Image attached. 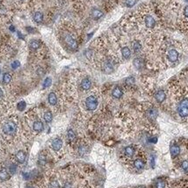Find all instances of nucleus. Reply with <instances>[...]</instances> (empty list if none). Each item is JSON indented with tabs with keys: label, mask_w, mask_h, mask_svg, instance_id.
Returning <instances> with one entry per match:
<instances>
[{
	"label": "nucleus",
	"mask_w": 188,
	"mask_h": 188,
	"mask_svg": "<svg viewBox=\"0 0 188 188\" xmlns=\"http://www.w3.org/2000/svg\"><path fill=\"white\" fill-rule=\"evenodd\" d=\"M177 112L181 118L188 117V98H183L178 105Z\"/></svg>",
	"instance_id": "obj_1"
},
{
	"label": "nucleus",
	"mask_w": 188,
	"mask_h": 188,
	"mask_svg": "<svg viewBox=\"0 0 188 188\" xmlns=\"http://www.w3.org/2000/svg\"><path fill=\"white\" fill-rule=\"evenodd\" d=\"M3 132L7 135H12L17 132V124L14 121H7L3 126Z\"/></svg>",
	"instance_id": "obj_2"
},
{
	"label": "nucleus",
	"mask_w": 188,
	"mask_h": 188,
	"mask_svg": "<svg viewBox=\"0 0 188 188\" xmlns=\"http://www.w3.org/2000/svg\"><path fill=\"white\" fill-rule=\"evenodd\" d=\"M98 105V98L95 96L91 95V96L86 98V99H85V106H86V108H87V110L94 111V110L97 109Z\"/></svg>",
	"instance_id": "obj_3"
},
{
	"label": "nucleus",
	"mask_w": 188,
	"mask_h": 188,
	"mask_svg": "<svg viewBox=\"0 0 188 188\" xmlns=\"http://www.w3.org/2000/svg\"><path fill=\"white\" fill-rule=\"evenodd\" d=\"M64 41L66 42V44L68 45V47L69 49H71L72 50H77V48H78V44L77 40L72 37L71 35L69 34H66L64 36Z\"/></svg>",
	"instance_id": "obj_4"
},
{
	"label": "nucleus",
	"mask_w": 188,
	"mask_h": 188,
	"mask_svg": "<svg viewBox=\"0 0 188 188\" xmlns=\"http://www.w3.org/2000/svg\"><path fill=\"white\" fill-rule=\"evenodd\" d=\"M167 59L170 63H176L179 60V52L176 49H170L167 53Z\"/></svg>",
	"instance_id": "obj_5"
},
{
	"label": "nucleus",
	"mask_w": 188,
	"mask_h": 188,
	"mask_svg": "<svg viewBox=\"0 0 188 188\" xmlns=\"http://www.w3.org/2000/svg\"><path fill=\"white\" fill-rule=\"evenodd\" d=\"M63 147V140L61 138H55L51 142V148L55 151H59Z\"/></svg>",
	"instance_id": "obj_6"
},
{
	"label": "nucleus",
	"mask_w": 188,
	"mask_h": 188,
	"mask_svg": "<svg viewBox=\"0 0 188 188\" xmlns=\"http://www.w3.org/2000/svg\"><path fill=\"white\" fill-rule=\"evenodd\" d=\"M102 69H103V72L106 74H111L113 72L114 70V67H113V64L112 62L110 61H106L103 64V67H102Z\"/></svg>",
	"instance_id": "obj_7"
},
{
	"label": "nucleus",
	"mask_w": 188,
	"mask_h": 188,
	"mask_svg": "<svg viewBox=\"0 0 188 188\" xmlns=\"http://www.w3.org/2000/svg\"><path fill=\"white\" fill-rule=\"evenodd\" d=\"M133 65L136 69H142L145 66V63H144V60L141 57H136V58L134 59L133 61Z\"/></svg>",
	"instance_id": "obj_8"
},
{
	"label": "nucleus",
	"mask_w": 188,
	"mask_h": 188,
	"mask_svg": "<svg viewBox=\"0 0 188 188\" xmlns=\"http://www.w3.org/2000/svg\"><path fill=\"white\" fill-rule=\"evenodd\" d=\"M155 98L157 103H163L166 98V94L163 90H159L155 93Z\"/></svg>",
	"instance_id": "obj_9"
},
{
	"label": "nucleus",
	"mask_w": 188,
	"mask_h": 188,
	"mask_svg": "<svg viewBox=\"0 0 188 188\" xmlns=\"http://www.w3.org/2000/svg\"><path fill=\"white\" fill-rule=\"evenodd\" d=\"M170 152L171 157L175 158L180 154V147L178 145V144H172L170 148Z\"/></svg>",
	"instance_id": "obj_10"
},
{
	"label": "nucleus",
	"mask_w": 188,
	"mask_h": 188,
	"mask_svg": "<svg viewBox=\"0 0 188 188\" xmlns=\"http://www.w3.org/2000/svg\"><path fill=\"white\" fill-rule=\"evenodd\" d=\"M15 157H16V160L19 164H24L26 160V154L25 151L20 150L16 153Z\"/></svg>",
	"instance_id": "obj_11"
},
{
	"label": "nucleus",
	"mask_w": 188,
	"mask_h": 188,
	"mask_svg": "<svg viewBox=\"0 0 188 188\" xmlns=\"http://www.w3.org/2000/svg\"><path fill=\"white\" fill-rule=\"evenodd\" d=\"M81 87L84 91H88L91 89L92 87V81L88 78V77H85L82 80L81 82Z\"/></svg>",
	"instance_id": "obj_12"
},
{
	"label": "nucleus",
	"mask_w": 188,
	"mask_h": 188,
	"mask_svg": "<svg viewBox=\"0 0 188 188\" xmlns=\"http://www.w3.org/2000/svg\"><path fill=\"white\" fill-rule=\"evenodd\" d=\"M112 96L114 98H121L123 96V91L119 86H115L112 92Z\"/></svg>",
	"instance_id": "obj_13"
},
{
	"label": "nucleus",
	"mask_w": 188,
	"mask_h": 188,
	"mask_svg": "<svg viewBox=\"0 0 188 188\" xmlns=\"http://www.w3.org/2000/svg\"><path fill=\"white\" fill-rule=\"evenodd\" d=\"M145 25H146L147 28H154L155 26H156L155 19L152 16H150V15L146 16L145 17Z\"/></svg>",
	"instance_id": "obj_14"
},
{
	"label": "nucleus",
	"mask_w": 188,
	"mask_h": 188,
	"mask_svg": "<svg viewBox=\"0 0 188 188\" xmlns=\"http://www.w3.org/2000/svg\"><path fill=\"white\" fill-rule=\"evenodd\" d=\"M33 129H34V131L40 133V132L43 131V129H44V124H43L40 121H36L33 124Z\"/></svg>",
	"instance_id": "obj_15"
},
{
	"label": "nucleus",
	"mask_w": 188,
	"mask_h": 188,
	"mask_svg": "<svg viewBox=\"0 0 188 188\" xmlns=\"http://www.w3.org/2000/svg\"><path fill=\"white\" fill-rule=\"evenodd\" d=\"M103 15H104V13L101 11L100 10H98V9L94 8L92 11V16L93 20H98L101 19V18L103 17Z\"/></svg>",
	"instance_id": "obj_16"
},
{
	"label": "nucleus",
	"mask_w": 188,
	"mask_h": 188,
	"mask_svg": "<svg viewBox=\"0 0 188 188\" xmlns=\"http://www.w3.org/2000/svg\"><path fill=\"white\" fill-rule=\"evenodd\" d=\"M9 179H10L9 171L5 168L0 169V180H1V181H6Z\"/></svg>",
	"instance_id": "obj_17"
},
{
	"label": "nucleus",
	"mask_w": 188,
	"mask_h": 188,
	"mask_svg": "<svg viewBox=\"0 0 188 188\" xmlns=\"http://www.w3.org/2000/svg\"><path fill=\"white\" fill-rule=\"evenodd\" d=\"M121 55L124 59L128 60L130 58V56H131V50H130L128 47H123L121 49Z\"/></svg>",
	"instance_id": "obj_18"
},
{
	"label": "nucleus",
	"mask_w": 188,
	"mask_h": 188,
	"mask_svg": "<svg viewBox=\"0 0 188 188\" xmlns=\"http://www.w3.org/2000/svg\"><path fill=\"white\" fill-rule=\"evenodd\" d=\"M134 166L137 170H142L144 168V166H145V163H144V161L142 160V159L136 158L135 160L134 161Z\"/></svg>",
	"instance_id": "obj_19"
},
{
	"label": "nucleus",
	"mask_w": 188,
	"mask_h": 188,
	"mask_svg": "<svg viewBox=\"0 0 188 188\" xmlns=\"http://www.w3.org/2000/svg\"><path fill=\"white\" fill-rule=\"evenodd\" d=\"M48 100H49V103L51 106H55L56 103H57V97H56V94H55V92H50V93L49 94Z\"/></svg>",
	"instance_id": "obj_20"
},
{
	"label": "nucleus",
	"mask_w": 188,
	"mask_h": 188,
	"mask_svg": "<svg viewBox=\"0 0 188 188\" xmlns=\"http://www.w3.org/2000/svg\"><path fill=\"white\" fill-rule=\"evenodd\" d=\"M135 150L134 147H132V146H127L124 149V154L128 157H132L135 155Z\"/></svg>",
	"instance_id": "obj_21"
},
{
	"label": "nucleus",
	"mask_w": 188,
	"mask_h": 188,
	"mask_svg": "<svg viewBox=\"0 0 188 188\" xmlns=\"http://www.w3.org/2000/svg\"><path fill=\"white\" fill-rule=\"evenodd\" d=\"M34 20L36 23H39V24L41 23L43 21V14L40 11H36L34 14Z\"/></svg>",
	"instance_id": "obj_22"
},
{
	"label": "nucleus",
	"mask_w": 188,
	"mask_h": 188,
	"mask_svg": "<svg viewBox=\"0 0 188 188\" xmlns=\"http://www.w3.org/2000/svg\"><path fill=\"white\" fill-rule=\"evenodd\" d=\"M43 119L47 123H50L53 121V114L50 111H47L44 115H43Z\"/></svg>",
	"instance_id": "obj_23"
},
{
	"label": "nucleus",
	"mask_w": 188,
	"mask_h": 188,
	"mask_svg": "<svg viewBox=\"0 0 188 188\" xmlns=\"http://www.w3.org/2000/svg\"><path fill=\"white\" fill-rule=\"evenodd\" d=\"M132 49L134 50V52L135 54L139 53L141 50H142V45H141V43L139 41H134L132 43Z\"/></svg>",
	"instance_id": "obj_24"
},
{
	"label": "nucleus",
	"mask_w": 188,
	"mask_h": 188,
	"mask_svg": "<svg viewBox=\"0 0 188 188\" xmlns=\"http://www.w3.org/2000/svg\"><path fill=\"white\" fill-rule=\"evenodd\" d=\"M40 47V42L38 40H33L30 42V49L33 50H36Z\"/></svg>",
	"instance_id": "obj_25"
},
{
	"label": "nucleus",
	"mask_w": 188,
	"mask_h": 188,
	"mask_svg": "<svg viewBox=\"0 0 188 188\" xmlns=\"http://www.w3.org/2000/svg\"><path fill=\"white\" fill-rule=\"evenodd\" d=\"M67 138L70 142H73L76 139V134L72 129H69L67 131Z\"/></svg>",
	"instance_id": "obj_26"
},
{
	"label": "nucleus",
	"mask_w": 188,
	"mask_h": 188,
	"mask_svg": "<svg viewBox=\"0 0 188 188\" xmlns=\"http://www.w3.org/2000/svg\"><path fill=\"white\" fill-rule=\"evenodd\" d=\"M52 84V78L51 77H46L44 82L42 84V88L43 89H47L49 87H50Z\"/></svg>",
	"instance_id": "obj_27"
},
{
	"label": "nucleus",
	"mask_w": 188,
	"mask_h": 188,
	"mask_svg": "<svg viewBox=\"0 0 188 188\" xmlns=\"http://www.w3.org/2000/svg\"><path fill=\"white\" fill-rule=\"evenodd\" d=\"M155 188H165V181L163 179H158L155 183Z\"/></svg>",
	"instance_id": "obj_28"
},
{
	"label": "nucleus",
	"mask_w": 188,
	"mask_h": 188,
	"mask_svg": "<svg viewBox=\"0 0 188 188\" xmlns=\"http://www.w3.org/2000/svg\"><path fill=\"white\" fill-rule=\"evenodd\" d=\"M26 103L25 102L24 100L20 101V102L17 104V109H18L19 111H20V112L24 111V110L26 109Z\"/></svg>",
	"instance_id": "obj_29"
},
{
	"label": "nucleus",
	"mask_w": 188,
	"mask_h": 188,
	"mask_svg": "<svg viewBox=\"0 0 188 188\" xmlns=\"http://www.w3.org/2000/svg\"><path fill=\"white\" fill-rule=\"evenodd\" d=\"M11 81V74L10 73H5L4 75H3V82H4V84H9L10 82Z\"/></svg>",
	"instance_id": "obj_30"
},
{
	"label": "nucleus",
	"mask_w": 188,
	"mask_h": 188,
	"mask_svg": "<svg viewBox=\"0 0 188 188\" xmlns=\"http://www.w3.org/2000/svg\"><path fill=\"white\" fill-rule=\"evenodd\" d=\"M138 2V0H125V5L127 7H133L134 5H136V3Z\"/></svg>",
	"instance_id": "obj_31"
},
{
	"label": "nucleus",
	"mask_w": 188,
	"mask_h": 188,
	"mask_svg": "<svg viewBox=\"0 0 188 188\" xmlns=\"http://www.w3.org/2000/svg\"><path fill=\"white\" fill-rule=\"evenodd\" d=\"M181 169L186 174H188V160H184L181 163Z\"/></svg>",
	"instance_id": "obj_32"
},
{
	"label": "nucleus",
	"mask_w": 188,
	"mask_h": 188,
	"mask_svg": "<svg viewBox=\"0 0 188 188\" xmlns=\"http://www.w3.org/2000/svg\"><path fill=\"white\" fill-rule=\"evenodd\" d=\"M148 115H149V117L150 118H152V119H155L156 116H157V112L156 109L152 108V109H150L148 111Z\"/></svg>",
	"instance_id": "obj_33"
},
{
	"label": "nucleus",
	"mask_w": 188,
	"mask_h": 188,
	"mask_svg": "<svg viewBox=\"0 0 188 188\" xmlns=\"http://www.w3.org/2000/svg\"><path fill=\"white\" fill-rule=\"evenodd\" d=\"M135 79L134 77H127L126 80H125V83H126V84H127V85H132V84H135Z\"/></svg>",
	"instance_id": "obj_34"
},
{
	"label": "nucleus",
	"mask_w": 188,
	"mask_h": 188,
	"mask_svg": "<svg viewBox=\"0 0 188 188\" xmlns=\"http://www.w3.org/2000/svg\"><path fill=\"white\" fill-rule=\"evenodd\" d=\"M50 187L51 188H60V184L57 180H52L50 182Z\"/></svg>",
	"instance_id": "obj_35"
},
{
	"label": "nucleus",
	"mask_w": 188,
	"mask_h": 188,
	"mask_svg": "<svg viewBox=\"0 0 188 188\" xmlns=\"http://www.w3.org/2000/svg\"><path fill=\"white\" fill-rule=\"evenodd\" d=\"M11 68H12L13 69H16L20 68V63L19 61H14V62L11 64Z\"/></svg>",
	"instance_id": "obj_36"
},
{
	"label": "nucleus",
	"mask_w": 188,
	"mask_h": 188,
	"mask_svg": "<svg viewBox=\"0 0 188 188\" xmlns=\"http://www.w3.org/2000/svg\"><path fill=\"white\" fill-rule=\"evenodd\" d=\"M9 170H10V172L11 173V174H14V173H15L16 170H17V166L15 164H11L9 167Z\"/></svg>",
	"instance_id": "obj_37"
},
{
	"label": "nucleus",
	"mask_w": 188,
	"mask_h": 188,
	"mask_svg": "<svg viewBox=\"0 0 188 188\" xmlns=\"http://www.w3.org/2000/svg\"><path fill=\"white\" fill-rule=\"evenodd\" d=\"M85 152H86V148H85L84 145L80 146V147H79V153H80V154H84V153H85Z\"/></svg>",
	"instance_id": "obj_38"
},
{
	"label": "nucleus",
	"mask_w": 188,
	"mask_h": 188,
	"mask_svg": "<svg viewBox=\"0 0 188 188\" xmlns=\"http://www.w3.org/2000/svg\"><path fill=\"white\" fill-rule=\"evenodd\" d=\"M37 73H38V75L39 76H43L44 75V70H43V69H41V68H39L38 69H37Z\"/></svg>",
	"instance_id": "obj_39"
},
{
	"label": "nucleus",
	"mask_w": 188,
	"mask_h": 188,
	"mask_svg": "<svg viewBox=\"0 0 188 188\" xmlns=\"http://www.w3.org/2000/svg\"><path fill=\"white\" fill-rule=\"evenodd\" d=\"M184 14H185V16L188 18V5L185 7L184 9Z\"/></svg>",
	"instance_id": "obj_40"
},
{
	"label": "nucleus",
	"mask_w": 188,
	"mask_h": 188,
	"mask_svg": "<svg viewBox=\"0 0 188 188\" xmlns=\"http://www.w3.org/2000/svg\"><path fill=\"white\" fill-rule=\"evenodd\" d=\"M3 96H4V92H3V90L1 88H0V98H1Z\"/></svg>",
	"instance_id": "obj_41"
},
{
	"label": "nucleus",
	"mask_w": 188,
	"mask_h": 188,
	"mask_svg": "<svg viewBox=\"0 0 188 188\" xmlns=\"http://www.w3.org/2000/svg\"><path fill=\"white\" fill-rule=\"evenodd\" d=\"M63 188H71V187H70V185H69V184H66Z\"/></svg>",
	"instance_id": "obj_42"
},
{
	"label": "nucleus",
	"mask_w": 188,
	"mask_h": 188,
	"mask_svg": "<svg viewBox=\"0 0 188 188\" xmlns=\"http://www.w3.org/2000/svg\"><path fill=\"white\" fill-rule=\"evenodd\" d=\"M26 188H34V186H27Z\"/></svg>",
	"instance_id": "obj_43"
},
{
	"label": "nucleus",
	"mask_w": 188,
	"mask_h": 188,
	"mask_svg": "<svg viewBox=\"0 0 188 188\" xmlns=\"http://www.w3.org/2000/svg\"><path fill=\"white\" fill-rule=\"evenodd\" d=\"M0 75H1V69H0Z\"/></svg>",
	"instance_id": "obj_44"
},
{
	"label": "nucleus",
	"mask_w": 188,
	"mask_h": 188,
	"mask_svg": "<svg viewBox=\"0 0 188 188\" xmlns=\"http://www.w3.org/2000/svg\"><path fill=\"white\" fill-rule=\"evenodd\" d=\"M21 1H26V0H21Z\"/></svg>",
	"instance_id": "obj_45"
},
{
	"label": "nucleus",
	"mask_w": 188,
	"mask_h": 188,
	"mask_svg": "<svg viewBox=\"0 0 188 188\" xmlns=\"http://www.w3.org/2000/svg\"><path fill=\"white\" fill-rule=\"evenodd\" d=\"M185 1H187V2H188V0H185Z\"/></svg>",
	"instance_id": "obj_46"
}]
</instances>
